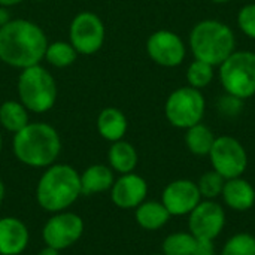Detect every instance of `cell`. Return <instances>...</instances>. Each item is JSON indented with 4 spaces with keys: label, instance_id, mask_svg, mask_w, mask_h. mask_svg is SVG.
<instances>
[{
    "label": "cell",
    "instance_id": "obj_1",
    "mask_svg": "<svg viewBox=\"0 0 255 255\" xmlns=\"http://www.w3.org/2000/svg\"><path fill=\"white\" fill-rule=\"evenodd\" d=\"M46 48L45 31L30 19H10L0 27V61L10 67L22 70L40 64Z\"/></svg>",
    "mask_w": 255,
    "mask_h": 255
},
{
    "label": "cell",
    "instance_id": "obj_2",
    "mask_svg": "<svg viewBox=\"0 0 255 255\" xmlns=\"http://www.w3.org/2000/svg\"><path fill=\"white\" fill-rule=\"evenodd\" d=\"M12 149L18 161L28 167L46 169L61 152L58 131L46 123H28L13 134Z\"/></svg>",
    "mask_w": 255,
    "mask_h": 255
},
{
    "label": "cell",
    "instance_id": "obj_3",
    "mask_svg": "<svg viewBox=\"0 0 255 255\" xmlns=\"http://www.w3.org/2000/svg\"><path fill=\"white\" fill-rule=\"evenodd\" d=\"M81 196V173L69 164L54 163L46 167L36 187L39 206L51 214L67 211Z\"/></svg>",
    "mask_w": 255,
    "mask_h": 255
},
{
    "label": "cell",
    "instance_id": "obj_4",
    "mask_svg": "<svg viewBox=\"0 0 255 255\" xmlns=\"http://www.w3.org/2000/svg\"><path fill=\"white\" fill-rule=\"evenodd\" d=\"M188 46L194 60L218 67L236 51V36L229 24L220 19H203L191 28Z\"/></svg>",
    "mask_w": 255,
    "mask_h": 255
},
{
    "label": "cell",
    "instance_id": "obj_5",
    "mask_svg": "<svg viewBox=\"0 0 255 255\" xmlns=\"http://www.w3.org/2000/svg\"><path fill=\"white\" fill-rule=\"evenodd\" d=\"M18 99L28 112L45 114L57 102L58 88L54 76L40 64L22 69L16 82Z\"/></svg>",
    "mask_w": 255,
    "mask_h": 255
},
{
    "label": "cell",
    "instance_id": "obj_6",
    "mask_svg": "<svg viewBox=\"0 0 255 255\" xmlns=\"http://www.w3.org/2000/svg\"><path fill=\"white\" fill-rule=\"evenodd\" d=\"M220 82L224 91L241 100L255 96V52L235 51L220 66Z\"/></svg>",
    "mask_w": 255,
    "mask_h": 255
},
{
    "label": "cell",
    "instance_id": "obj_7",
    "mask_svg": "<svg viewBox=\"0 0 255 255\" xmlns=\"http://www.w3.org/2000/svg\"><path fill=\"white\" fill-rule=\"evenodd\" d=\"M206 111V100L200 90L190 85L172 91L164 103L166 120L176 128L187 130L202 123Z\"/></svg>",
    "mask_w": 255,
    "mask_h": 255
},
{
    "label": "cell",
    "instance_id": "obj_8",
    "mask_svg": "<svg viewBox=\"0 0 255 255\" xmlns=\"http://www.w3.org/2000/svg\"><path fill=\"white\" fill-rule=\"evenodd\" d=\"M212 170L220 173L224 179L239 178L248 167V154L245 146L233 136L215 137L209 152Z\"/></svg>",
    "mask_w": 255,
    "mask_h": 255
},
{
    "label": "cell",
    "instance_id": "obj_9",
    "mask_svg": "<svg viewBox=\"0 0 255 255\" xmlns=\"http://www.w3.org/2000/svg\"><path fill=\"white\" fill-rule=\"evenodd\" d=\"M106 28L99 15L90 10L79 12L70 22L69 42L78 54L93 55L105 43Z\"/></svg>",
    "mask_w": 255,
    "mask_h": 255
},
{
    "label": "cell",
    "instance_id": "obj_10",
    "mask_svg": "<svg viewBox=\"0 0 255 255\" xmlns=\"http://www.w3.org/2000/svg\"><path fill=\"white\" fill-rule=\"evenodd\" d=\"M84 235V221L78 214L61 211L52 214L42 229V239L46 247L57 251L73 247Z\"/></svg>",
    "mask_w": 255,
    "mask_h": 255
},
{
    "label": "cell",
    "instance_id": "obj_11",
    "mask_svg": "<svg viewBox=\"0 0 255 255\" xmlns=\"http://www.w3.org/2000/svg\"><path fill=\"white\" fill-rule=\"evenodd\" d=\"M226 226V212L215 200H202L188 214V232L199 241H215Z\"/></svg>",
    "mask_w": 255,
    "mask_h": 255
},
{
    "label": "cell",
    "instance_id": "obj_12",
    "mask_svg": "<svg viewBox=\"0 0 255 255\" xmlns=\"http://www.w3.org/2000/svg\"><path fill=\"white\" fill-rule=\"evenodd\" d=\"M146 52L149 58L161 67H178L187 55L185 42L170 30H157L146 40Z\"/></svg>",
    "mask_w": 255,
    "mask_h": 255
},
{
    "label": "cell",
    "instance_id": "obj_13",
    "mask_svg": "<svg viewBox=\"0 0 255 255\" xmlns=\"http://www.w3.org/2000/svg\"><path fill=\"white\" fill-rule=\"evenodd\" d=\"M202 196L199 187L191 179H176L167 184L161 194V203L170 217L188 215L200 202Z\"/></svg>",
    "mask_w": 255,
    "mask_h": 255
},
{
    "label": "cell",
    "instance_id": "obj_14",
    "mask_svg": "<svg viewBox=\"0 0 255 255\" xmlns=\"http://www.w3.org/2000/svg\"><path fill=\"white\" fill-rule=\"evenodd\" d=\"M146 196L148 184L140 175L134 172L120 175L111 188V199L120 209H136L146 200Z\"/></svg>",
    "mask_w": 255,
    "mask_h": 255
},
{
    "label": "cell",
    "instance_id": "obj_15",
    "mask_svg": "<svg viewBox=\"0 0 255 255\" xmlns=\"http://www.w3.org/2000/svg\"><path fill=\"white\" fill-rule=\"evenodd\" d=\"M30 241L27 226L15 217L0 218V255H19Z\"/></svg>",
    "mask_w": 255,
    "mask_h": 255
},
{
    "label": "cell",
    "instance_id": "obj_16",
    "mask_svg": "<svg viewBox=\"0 0 255 255\" xmlns=\"http://www.w3.org/2000/svg\"><path fill=\"white\" fill-rule=\"evenodd\" d=\"M221 197L224 203L235 212H247L255 205L254 185L242 176L226 179Z\"/></svg>",
    "mask_w": 255,
    "mask_h": 255
},
{
    "label": "cell",
    "instance_id": "obj_17",
    "mask_svg": "<svg viewBox=\"0 0 255 255\" xmlns=\"http://www.w3.org/2000/svg\"><path fill=\"white\" fill-rule=\"evenodd\" d=\"M114 182V170L109 166L93 164L81 173V193L82 196H93L111 191Z\"/></svg>",
    "mask_w": 255,
    "mask_h": 255
},
{
    "label": "cell",
    "instance_id": "obj_18",
    "mask_svg": "<svg viewBox=\"0 0 255 255\" xmlns=\"http://www.w3.org/2000/svg\"><path fill=\"white\" fill-rule=\"evenodd\" d=\"M96 126H97L99 134L105 140L112 143V142L121 140L126 136L128 123H127L126 115L120 109L111 106V108H105L100 111Z\"/></svg>",
    "mask_w": 255,
    "mask_h": 255
},
{
    "label": "cell",
    "instance_id": "obj_19",
    "mask_svg": "<svg viewBox=\"0 0 255 255\" xmlns=\"http://www.w3.org/2000/svg\"><path fill=\"white\" fill-rule=\"evenodd\" d=\"M108 161H109V167L120 173V175H126V173H131L134 172L137 161H139V155L136 148L121 139L117 142H112L109 151H108Z\"/></svg>",
    "mask_w": 255,
    "mask_h": 255
},
{
    "label": "cell",
    "instance_id": "obj_20",
    "mask_svg": "<svg viewBox=\"0 0 255 255\" xmlns=\"http://www.w3.org/2000/svg\"><path fill=\"white\" fill-rule=\"evenodd\" d=\"M134 218L136 223L143 230L154 232V230H160L169 223L170 214L167 212V209L161 202L145 200L134 209Z\"/></svg>",
    "mask_w": 255,
    "mask_h": 255
},
{
    "label": "cell",
    "instance_id": "obj_21",
    "mask_svg": "<svg viewBox=\"0 0 255 255\" xmlns=\"http://www.w3.org/2000/svg\"><path fill=\"white\" fill-rule=\"evenodd\" d=\"M28 123V111L19 100H6L0 105V126L6 131L15 134Z\"/></svg>",
    "mask_w": 255,
    "mask_h": 255
},
{
    "label": "cell",
    "instance_id": "obj_22",
    "mask_svg": "<svg viewBox=\"0 0 255 255\" xmlns=\"http://www.w3.org/2000/svg\"><path fill=\"white\" fill-rule=\"evenodd\" d=\"M214 142H215V136L212 130L203 123H199L185 130V145L188 151L197 157L209 155Z\"/></svg>",
    "mask_w": 255,
    "mask_h": 255
},
{
    "label": "cell",
    "instance_id": "obj_23",
    "mask_svg": "<svg viewBox=\"0 0 255 255\" xmlns=\"http://www.w3.org/2000/svg\"><path fill=\"white\" fill-rule=\"evenodd\" d=\"M76 57H78V52L72 46L70 42L57 40V42L48 43L43 60H46L51 66H54L57 69H63V67L73 64Z\"/></svg>",
    "mask_w": 255,
    "mask_h": 255
},
{
    "label": "cell",
    "instance_id": "obj_24",
    "mask_svg": "<svg viewBox=\"0 0 255 255\" xmlns=\"http://www.w3.org/2000/svg\"><path fill=\"white\" fill-rule=\"evenodd\" d=\"M197 239L190 232H176L169 235L161 245L163 255H193Z\"/></svg>",
    "mask_w": 255,
    "mask_h": 255
},
{
    "label": "cell",
    "instance_id": "obj_25",
    "mask_svg": "<svg viewBox=\"0 0 255 255\" xmlns=\"http://www.w3.org/2000/svg\"><path fill=\"white\" fill-rule=\"evenodd\" d=\"M215 67L205 63V61H200V60H194L190 63L187 72H185V76H187V82L190 87L196 88V90H203L206 87L211 85V82L214 81V76H215Z\"/></svg>",
    "mask_w": 255,
    "mask_h": 255
},
{
    "label": "cell",
    "instance_id": "obj_26",
    "mask_svg": "<svg viewBox=\"0 0 255 255\" xmlns=\"http://www.w3.org/2000/svg\"><path fill=\"white\" fill-rule=\"evenodd\" d=\"M224 184H226V179L220 173H217L215 170H209V172H205L200 176V179L197 182V187H199L202 199L215 200V199H218L221 196Z\"/></svg>",
    "mask_w": 255,
    "mask_h": 255
},
{
    "label": "cell",
    "instance_id": "obj_27",
    "mask_svg": "<svg viewBox=\"0 0 255 255\" xmlns=\"http://www.w3.org/2000/svg\"><path fill=\"white\" fill-rule=\"evenodd\" d=\"M221 255H255V238L250 233L232 236L224 244Z\"/></svg>",
    "mask_w": 255,
    "mask_h": 255
},
{
    "label": "cell",
    "instance_id": "obj_28",
    "mask_svg": "<svg viewBox=\"0 0 255 255\" xmlns=\"http://www.w3.org/2000/svg\"><path fill=\"white\" fill-rule=\"evenodd\" d=\"M238 25L247 37L255 40V3H248L239 9Z\"/></svg>",
    "mask_w": 255,
    "mask_h": 255
},
{
    "label": "cell",
    "instance_id": "obj_29",
    "mask_svg": "<svg viewBox=\"0 0 255 255\" xmlns=\"http://www.w3.org/2000/svg\"><path fill=\"white\" fill-rule=\"evenodd\" d=\"M242 106H244V100H241L235 96H230L227 93L217 103L218 112L224 117H229V118L239 115V112L242 111Z\"/></svg>",
    "mask_w": 255,
    "mask_h": 255
},
{
    "label": "cell",
    "instance_id": "obj_30",
    "mask_svg": "<svg viewBox=\"0 0 255 255\" xmlns=\"http://www.w3.org/2000/svg\"><path fill=\"white\" fill-rule=\"evenodd\" d=\"M215 245L214 241H199L196 244L193 255H215Z\"/></svg>",
    "mask_w": 255,
    "mask_h": 255
},
{
    "label": "cell",
    "instance_id": "obj_31",
    "mask_svg": "<svg viewBox=\"0 0 255 255\" xmlns=\"http://www.w3.org/2000/svg\"><path fill=\"white\" fill-rule=\"evenodd\" d=\"M10 19H12V18H10V13H9L7 7H4V6H0V27L6 25V24L10 21Z\"/></svg>",
    "mask_w": 255,
    "mask_h": 255
},
{
    "label": "cell",
    "instance_id": "obj_32",
    "mask_svg": "<svg viewBox=\"0 0 255 255\" xmlns=\"http://www.w3.org/2000/svg\"><path fill=\"white\" fill-rule=\"evenodd\" d=\"M21 1H24V0H0V6L10 7V6H16V4H19Z\"/></svg>",
    "mask_w": 255,
    "mask_h": 255
},
{
    "label": "cell",
    "instance_id": "obj_33",
    "mask_svg": "<svg viewBox=\"0 0 255 255\" xmlns=\"http://www.w3.org/2000/svg\"><path fill=\"white\" fill-rule=\"evenodd\" d=\"M37 255H60V251H57L54 248H49V247H45Z\"/></svg>",
    "mask_w": 255,
    "mask_h": 255
},
{
    "label": "cell",
    "instance_id": "obj_34",
    "mask_svg": "<svg viewBox=\"0 0 255 255\" xmlns=\"http://www.w3.org/2000/svg\"><path fill=\"white\" fill-rule=\"evenodd\" d=\"M4 196H6V188H4L3 181L0 179V205H1V202L4 200Z\"/></svg>",
    "mask_w": 255,
    "mask_h": 255
},
{
    "label": "cell",
    "instance_id": "obj_35",
    "mask_svg": "<svg viewBox=\"0 0 255 255\" xmlns=\"http://www.w3.org/2000/svg\"><path fill=\"white\" fill-rule=\"evenodd\" d=\"M209 1L217 3V4H226V3H229V1H232V0H209Z\"/></svg>",
    "mask_w": 255,
    "mask_h": 255
},
{
    "label": "cell",
    "instance_id": "obj_36",
    "mask_svg": "<svg viewBox=\"0 0 255 255\" xmlns=\"http://www.w3.org/2000/svg\"><path fill=\"white\" fill-rule=\"evenodd\" d=\"M1 148H3V137H1V133H0V152H1Z\"/></svg>",
    "mask_w": 255,
    "mask_h": 255
},
{
    "label": "cell",
    "instance_id": "obj_37",
    "mask_svg": "<svg viewBox=\"0 0 255 255\" xmlns=\"http://www.w3.org/2000/svg\"><path fill=\"white\" fill-rule=\"evenodd\" d=\"M34 1H43V0H34Z\"/></svg>",
    "mask_w": 255,
    "mask_h": 255
},
{
    "label": "cell",
    "instance_id": "obj_38",
    "mask_svg": "<svg viewBox=\"0 0 255 255\" xmlns=\"http://www.w3.org/2000/svg\"><path fill=\"white\" fill-rule=\"evenodd\" d=\"M151 255H163V254H151Z\"/></svg>",
    "mask_w": 255,
    "mask_h": 255
}]
</instances>
